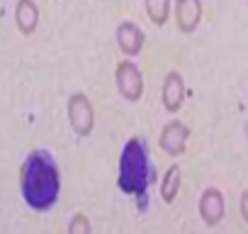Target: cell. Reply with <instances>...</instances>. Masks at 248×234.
I'll use <instances>...</instances> for the list:
<instances>
[{
	"label": "cell",
	"instance_id": "1",
	"mask_svg": "<svg viewBox=\"0 0 248 234\" xmlns=\"http://www.w3.org/2000/svg\"><path fill=\"white\" fill-rule=\"evenodd\" d=\"M20 190L25 202L37 212H46L56 205L61 193V173L51 151L32 149L27 154L20 166Z\"/></svg>",
	"mask_w": 248,
	"mask_h": 234
},
{
	"label": "cell",
	"instance_id": "2",
	"mask_svg": "<svg viewBox=\"0 0 248 234\" xmlns=\"http://www.w3.org/2000/svg\"><path fill=\"white\" fill-rule=\"evenodd\" d=\"M151 181H156V166L149 161L146 142L134 137L127 142L119 159V188L129 195L141 198V207H144V193Z\"/></svg>",
	"mask_w": 248,
	"mask_h": 234
},
{
	"label": "cell",
	"instance_id": "3",
	"mask_svg": "<svg viewBox=\"0 0 248 234\" xmlns=\"http://www.w3.org/2000/svg\"><path fill=\"white\" fill-rule=\"evenodd\" d=\"M66 115H68V125L76 132V137L85 139L95 130V107L85 93H73L66 102Z\"/></svg>",
	"mask_w": 248,
	"mask_h": 234
},
{
	"label": "cell",
	"instance_id": "4",
	"mask_svg": "<svg viewBox=\"0 0 248 234\" xmlns=\"http://www.w3.org/2000/svg\"><path fill=\"white\" fill-rule=\"evenodd\" d=\"M114 85L117 93L127 102H139L144 95V73L132 59H122L114 66Z\"/></svg>",
	"mask_w": 248,
	"mask_h": 234
},
{
	"label": "cell",
	"instance_id": "5",
	"mask_svg": "<svg viewBox=\"0 0 248 234\" xmlns=\"http://www.w3.org/2000/svg\"><path fill=\"white\" fill-rule=\"evenodd\" d=\"M114 39H117L119 51L127 56V59H132V56H139V54H141L144 42H146V34H144V30H141L137 22L122 20V22L117 25V30H114Z\"/></svg>",
	"mask_w": 248,
	"mask_h": 234
},
{
	"label": "cell",
	"instance_id": "6",
	"mask_svg": "<svg viewBox=\"0 0 248 234\" xmlns=\"http://www.w3.org/2000/svg\"><path fill=\"white\" fill-rule=\"evenodd\" d=\"M190 142V127L180 120H170L168 125H163L161 134H158V147L168 154V156H180L185 154Z\"/></svg>",
	"mask_w": 248,
	"mask_h": 234
},
{
	"label": "cell",
	"instance_id": "7",
	"mask_svg": "<svg viewBox=\"0 0 248 234\" xmlns=\"http://www.w3.org/2000/svg\"><path fill=\"white\" fill-rule=\"evenodd\" d=\"M200 217L207 227H217L224 215H226V202H224V193L219 188H204L202 195H200Z\"/></svg>",
	"mask_w": 248,
	"mask_h": 234
},
{
	"label": "cell",
	"instance_id": "8",
	"mask_svg": "<svg viewBox=\"0 0 248 234\" xmlns=\"http://www.w3.org/2000/svg\"><path fill=\"white\" fill-rule=\"evenodd\" d=\"M161 100L166 112L175 115L180 112L183 102H185V78L180 71H168L163 78V88H161Z\"/></svg>",
	"mask_w": 248,
	"mask_h": 234
},
{
	"label": "cell",
	"instance_id": "9",
	"mask_svg": "<svg viewBox=\"0 0 248 234\" xmlns=\"http://www.w3.org/2000/svg\"><path fill=\"white\" fill-rule=\"evenodd\" d=\"M202 22V0H175V25L183 34H192Z\"/></svg>",
	"mask_w": 248,
	"mask_h": 234
},
{
	"label": "cell",
	"instance_id": "10",
	"mask_svg": "<svg viewBox=\"0 0 248 234\" xmlns=\"http://www.w3.org/2000/svg\"><path fill=\"white\" fill-rule=\"evenodd\" d=\"M15 25L17 30L30 37L34 34L37 25H39V8L34 0H17V5H15Z\"/></svg>",
	"mask_w": 248,
	"mask_h": 234
},
{
	"label": "cell",
	"instance_id": "11",
	"mask_svg": "<svg viewBox=\"0 0 248 234\" xmlns=\"http://www.w3.org/2000/svg\"><path fill=\"white\" fill-rule=\"evenodd\" d=\"M180 185H183V168H180V164H170L168 171L161 178V198H163L166 205H170L178 198Z\"/></svg>",
	"mask_w": 248,
	"mask_h": 234
},
{
	"label": "cell",
	"instance_id": "12",
	"mask_svg": "<svg viewBox=\"0 0 248 234\" xmlns=\"http://www.w3.org/2000/svg\"><path fill=\"white\" fill-rule=\"evenodd\" d=\"M144 8H146V15L149 20L156 25V27H163L168 20H170V0H144Z\"/></svg>",
	"mask_w": 248,
	"mask_h": 234
},
{
	"label": "cell",
	"instance_id": "13",
	"mask_svg": "<svg viewBox=\"0 0 248 234\" xmlns=\"http://www.w3.org/2000/svg\"><path fill=\"white\" fill-rule=\"evenodd\" d=\"M68 234H93V224H90L88 215L76 212V215L68 219Z\"/></svg>",
	"mask_w": 248,
	"mask_h": 234
},
{
	"label": "cell",
	"instance_id": "14",
	"mask_svg": "<svg viewBox=\"0 0 248 234\" xmlns=\"http://www.w3.org/2000/svg\"><path fill=\"white\" fill-rule=\"evenodd\" d=\"M238 207H241V217H243V222L248 224V190L241 193V202H238Z\"/></svg>",
	"mask_w": 248,
	"mask_h": 234
}]
</instances>
